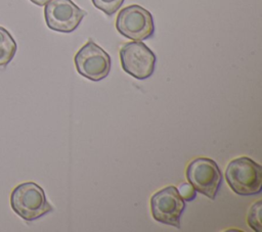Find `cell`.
I'll return each instance as SVG.
<instances>
[{"mask_svg":"<svg viewBox=\"0 0 262 232\" xmlns=\"http://www.w3.org/2000/svg\"><path fill=\"white\" fill-rule=\"evenodd\" d=\"M177 190L180 196L186 201H191L196 196V191L190 183H182Z\"/></svg>","mask_w":262,"mask_h":232,"instance_id":"12","label":"cell"},{"mask_svg":"<svg viewBox=\"0 0 262 232\" xmlns=\"http://www.w3.org/2000/svg\"><path fill=\"white\" fill-rule=\"evenodd\" d=\"M85 15L86 11L78 7L72 0H51L44 8L47 27L60 33L75 31Z\"/></svg>","mask_w":262,"mask_h":232,"instance_id":"8","label":"cell"},{"mask_svg":"<svg viewBox=\"0 0 262 232\" xmlns=\"http://www.w3.org/2000/svg\"><path fill=\"white\" fill-rule=\"evenodd\" d=\"M185 202L174 186H168L156 192L150 198V211L154 219L160 223L180 228V219Z\"/></svg>","mask_w":262,"mask_h":232,"instance_id":"7","label":"cell"},{"mask_svg":"<svg viewBox=\"0 0 262 232\" xmlns=\"http://www.w3.org/2000/svg\"><path fill=\"white\" fill-rule=\"evenodd\" d=\"M77 72L88 80L97 82L104 79L111 71V57L93 40H89L74 57Z\"/></svg>","mask_w":262,"mask_h":232,"instance_id":"5","label":"cell"},{"mask_svg":"<svg viewBox=\"0 0 262 232\" xmlns=\"http://www.w3.org/2000/svg\"><path fill=\"white\" fill-rule=\"evenodd\" d=\"M123 69L137 80L150 77L156 67V54L141 41L125 43L120 49Z\"/></svg>","mask_w":262,"mask_h":232,"instance_id":"4","label":"cell"},{"mask_svg":"<svg viewBox=\"0 0 262 232\" xmlns=\"http://www.w3.org/2000/svg\"><path fill=\"white\" fill-rule=\"evenodd\" d=\"M17 46L11 34L0 27V68L5 67L13 59Z\"/></svg>","mask_w":262,"mask_h":232,"instance_id":"9","label":"cell"},{"mask_svg":"<svg viewBox=\"0 0 262 232\" xmlns=\"http://www.w3.org/2000/svg\"><path fill=\"white\" fill-rule=\"evenodd\" d=\"M186 177L196 192L215 199L222 183V173L216 161L208 157L193 159L186 169Z\"/></svg>","mask_w":262,"mask_h":232,"instance_id":"6","label":"cell"},{"mask_svg":"<svg viewBox=\"0 0 262 232\" xmlns=\"http://www.w3.org/2000/svg\"><path fill=\"white\" fill-rule=\"evenodd\" d=\"M225 178L238 195H255L262 190V168L247 156L232 159L226 168Z\"/></svg>","mask_w":262,"mask_h":232,"instance_id":"2","label":"cell"},{"mask_svg":"<svg viewBox=\"0 0 262 232\" xmlns=\"http://www.w3.org/2000/svg\"><path fill=\"white\" fill-rule=\"evenodd\" d=\"M31 2H33L34 4L38 5V6H45L48 2H50L51 0H30Z\"/></svg>","mask_w":262,"mask_h":232,"instance_id":"13","label":"cell"},{"mask_svg":"<svg viewBox=\"0 0 262 232\" xmlns=\"http://www.w3.org/2000/svg\"><path fill=\"white\" fill-rule=\"evenodd\" d=\"M91 1L96 8L103 11L106 15L112 16L119 10V8H121L125 0H91Z\"/></svg>","mask_w":262,"mask_h":232,"instance_id":"10","label":"cell"},{"mask_svg":"<svg viewBox=\"0 0 262 232\" xmlns=\"http://www.w3.org/2000/svg\"><path fill=\"white\" fill-rule=\"evenodd\" d=\"M248 224L253 230L257 232L261 231V200H258L250 208L248 214Z\"/></svg>","mask_w":262,"mask_h":232,"instance_id":"11","label":"cell"},{"mask_svg":"<svg viewBox=\"0 0 262 232\" xmlns=\"http://www.w3.org/2000/svg\"><path fill=\"white\" fill-rule=\"evenodd\" d=\"M12 211L25 221H35L52 212L44 190L34 182H25L17 185L10 194Z\"/></svg>","mask_w":262,"mask_h":232,"instance_id":"1","label":"cell"},{"mask_svg":"<svg viewBox=\"0 0 262 232\" xmlns=\"http://www.w3.org/2000/svg\"><path fill=\"white\" fill-rule=\"evenodd\" d=\"M116 29L121 35L133 41L146 40L155 34L151 13L137 4L124 7L119 12L116 19Z\"/></svg>","mask_w":262,"mask_h":232,"instance_id":"3","label":"cell"}]
</instances>
